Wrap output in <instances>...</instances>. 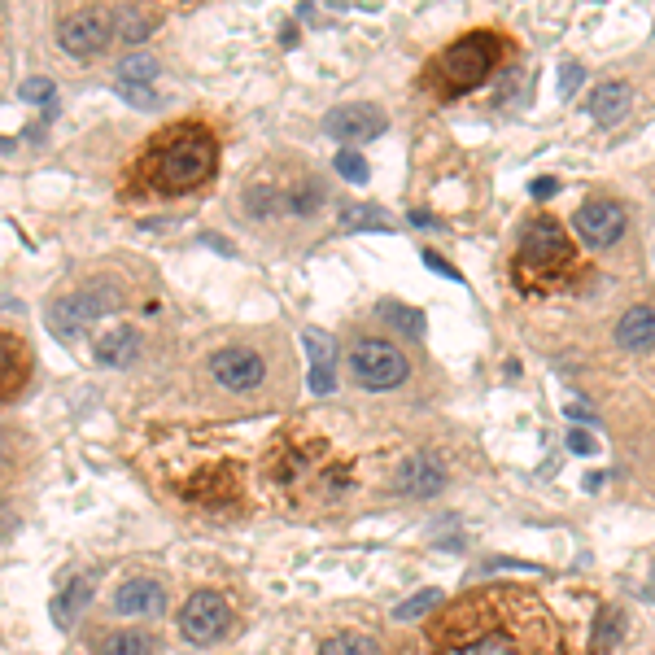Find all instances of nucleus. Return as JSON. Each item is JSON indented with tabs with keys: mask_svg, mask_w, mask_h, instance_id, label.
I'll list each match as a JSON object with an SVG mask.
<instances>
[{
	"mask_svg": "<svg viewBox=\"0 0 655 655\" xmlns=\"http://www.w3.org/2000/svg\"><path fill=\"white\" fill-rule=\"evenodd\" d=\"M428 655H564V634L538 590L481 586L433 616Z\"/></svg>",
	"mask_w": 655,
	"mask_h": 655,
	"instance_id": "f257e3e1",
	"label": "nucleus"
},
{
	"mask_svg": "<svg viewBox=\"0 0 655 655\" xmlns=\"http://www.w3.org/2000/svg\"><path fill=\"white\" fill-rule=\"evenodd\" d=\"M214 162H219V145L206 127H175L171 136L158 140V149L149 153V180L158 193H193L214 175Z\"/></svg>",
	"mask_w": 655,
	"mask_h": 655,
	"instance_id": "f03ea898",
	"label": "nucleus"
},
{
	"mask_svg": "<svg viewBox=\"0 0 655 655\" xmlns=\"http://www.w3.org/2000/svg\"><path fill=\"white\" fill-rule=\"evenodd\" d=\"M498 62H503V40L494 31H472L433 57V66L424 70V83L437 97H463V92L481 88Z\"/></svg>",
	"mask_w": 655,
	"mask_h": 655,
	"instance_id": "7ed1b4c3",
	"label": "nucleus"
},
{
	"mask_svg": "<svg viewBox=\"0 0 655 655\" xmlns=\"http://www.w3.org/2000/svg\"><path fill=\"white\" fill-rule=\"evenodd\" d=\"M573 271V245L555 219H533L520 241V254L511 262V276L520 289H555Z\"/></svg>",
	"mask_w": 655,
	"mask_h": 655,
	"instance_id": "20e7f679",
	"label": "nucleus"
},
{
	"mask_svg": "<svg viewBox=\"0 0 655 655\" xmlns=\"http://www.w3.org/2000/svg\"><path fill=\"white\" fill-rule=\"evenodd\" d=\"M118 302H123L118 289L97 284V289H83V293H70V297H62V302H53L49 306V324H53L57 337L70 341V337H79L88 324H97V319L118 311Z\"/></svg>",
	"mask_w": 655,
	"mask_h": 655,
	"instance_id": "39448f33",
	"label": "nucleus"
},
{
	"mask_svg": "<svg viewBox=\"0 0 655 655\" xmlns=\"http://www.w3.org/2000/svg\"><path fill=\"white\" fill-rule=\"evenodd\" d=\"M350 367H354V376H359L363 389H398L402 380H407V372H411L407 354H402L398 345L376 341V337H363L359 345H354Z\"/></svg>",
	"mask_w": 655,
	"mask_h": 655,
	"instance_id": "423d86ee",
	"label": "nucleus"
},
{
	"mask_svg": "<svg viewBox=\"0 0 655 655\" xmlns=\"http://www.w3.org/2000/svg\"><path fill=\"white\" fill-rule=\"evenodd\" d=\"M228 625H232V607L223 603V594H214V590H197L180 612V629L193 642H201V647L219 642L223 634H228Z\"/></svg>",
	"mask_w": 655,
	"mask_h": 655,
	"instance_id": "0eeeda50",
	"label": "nucleus"
},
{
	"mask_svg": "<svg viewBox=\"0 0 655 655\" xmlns=\"http://www.w3.org/2000/svg\"><path fill=\"white\" fill-rule=\"evenodd\" d=\"M57 40H62V49L70 57H97L105 44L114 40L110 14H97V9H75V14L62 18V27H57Z\"/></svg>",
	"mask_w": 655,
	"mask_h": 655,
	"instance_id": "6e6552de",
	"label": "nucleus"
},
{
	"mask_svg": "<svg viewBox=\"0 0 655 655\" xmlns=\"http://www.w3.org/2000/svg\"><path fill=\"white\" fill-rule=\"evenodd\" d=\"M385 127H389V118L380 114L376 105H341V110H332L324 118V131L332 140H341V145H367V140H376Z\"/></svg>",
	"mask_w": 655,
	"mask_h": 655,
	"instance_id": "1a4fd4ad",
	"label": "nucleus"
},
{
	"mask_svg": "<svg viewBox=\"0 0 655 655\" xmlns=\"http://www.w3.org/2000/svg\"><path fill=\"white\" fill-rule=\"evenodd\" d=\"M577 232L590 249L616 245L625 232V210L616 206V201H586V206L577 210Z\"/></svg>",
	"mask_w": 655,
	"mask_h": 655,
	"instance_id": "9d476101",
	"label": "nucleus"
},
{
	"mask_svg": "<svg viewBox=\"0 0 655 655\" xmlns=\"http://www.w3.org/2000/svg\"><path fill=\"white\" fill-rule=\"evenodd\" d=\"M210 372H214V380H219L223 389H254V385H262V376H267V363H262L254 350H241V345H232V350L214 354Z\"/></svg>",
	"mask_w": 655,
	"mask_h": 655,
	"instance_id": "9b49d317",
	"label": "nucleus"
},
{
	"mask_svg": "<svg viewBox=\"0 0 655 655\" xmlns=\"http://www.w3.org/2000/svg\"><path fill=\"white\" fill-rule=\"evenodd\" d=\"M118 616H162L166 612V586L153 577H131L114 594Z\"/></svg>",
	"mask_w": 655,
	"mask_h": 655,
	"instance_id": "f8f14e48",
	"label": "nucleus"
},
{
	"mask_svg": "<svg viewBox=\"0 0 655 655\" xmlns=\"http://www.w3.org/2000/svg\"><path fill=\"white\" fill-rule=\"evenodd\" d=\"M446 485V463L437 455H411L398 468V494L411 498H433Z\"/></svg>",
	"mask_w": 655,
	"mask_h": 655,
	"instance_id": "ddd939ff",
	"label": "nucleus"
},
{
	"mask_svg": "<svg viewBox=\"0 0 655 655\" xmlns=\"http://www.w3.org/2000/svg\"><path fill=\"white\" fill-rule=\"evenodd\" d=\"M302 345H306V354H311V389L332 393V354H337V345H332V337L319 328H306Z\"/></svg>",
	"mask_w": 655,
	"mask_h": 655,
	"instance_id": "4468645a",
	"label": "nucleus"
},
{
	"mask_svg": "<svg viewBox=\"0 0 655 655\" xmlns=\"http://www.w3.org/2000/svg\"><path fill=\"white\" fill-rule=\"evenodd\" d=\"M92 594H97V581H92V577H75V581H70V586L53 599V625H62V629L75 625L79 612L92 603Z\"/></svg>",
	"mask_w": 655,
	"mask_h": 655,
	"instance_id": "2eb2a0df",
	"label": "nucleus"
},
{
	"mask_svg": "<svg viewBox=\"0 0 655 655\" xmlns=\"http://www.w3.org/2000/svg\"><path fill=\"white\" fill-rule=\"evenodd\" d=\"M616 341L625 350H651L655 345V311L651 306H634L621 324H616Z\"/></svg>",
	"mask_w": 655,
	"mask_h": 655,
	"instance_id": "dca6fc26",
	"label": "nucleus"
},
{
	"mask_svg": "<svg viewBox=\"0 0 655 655\" xmlns=\"http://www.w3.org/2000/svg\"><path fill=\"white\" fill-rule=\"evenodd\" d=\"M625 105H629V88L625 83H599V88L590 92V101H586V110L594 123H616V118L625 114Z\"/></svg>",
	"mask_w": 655,
	"mask_h": 655,
	"instance_id": "f3484780",
	"label": "nucleus"
},
{
	"mask_svg": "<svg viewBox=\"0 0 655 655\" xmlns=\"http://www.w3.org/2000/svg\"><path fill=\"white\" fill-rule=\"evenodd\" d=\"M140 350V337L131 328H114L110 337L97 341V363L101 367H131V359H136Z\"/></svg>",
	"mask_w": 655,
	"mask_h": 655,
	"instance_id": "a211bd4d",
	"label": "nucleus"
},
{
	"mask_svg": "<svg viewBox=\"0 0 655 655\" xmlns=\"http://www.w3.org/2000/svg\"><path fill=\"white\" fill-rule=\"evenodd\" d=\"M27 380V350L14 337H0V398Z\"/></svg>",
	"mask_w": 655,
	"mask_h": 655,
	"instance_id": "6ab92c4d",
	"label": "nucleus"
},
{
	"mask_svg": "<svg viewBox=\"0 0 655 655\" xmlns=\"http://www.w3.org/2000/svg\"><path fill=\"white\" fill-rule=\"evenodd\" d=\"M97 655H153V638L140 629H110L97 642Z\"/></svg>",
	"mask_w": 655,
	"mask_h": 655,
	"instance_id": "aec40b11",
	"label": "nucleus"
},
{
	"mask_svg": "<svg viewBox=\"0 0 655 655\" xmlns=\"http://www.w3.org/2000/svg\"><path fill=\"white\" fill-rule=\"evenodd\" d=\"M158 57H149V53H127L123 62H118V83H123V88H149L153 79H158Z\"/></svg>",
	"mask_w": 655,
	"mask_h": 655,
	"instance_id": "412c9836",
	"label": "nucleus"
},
{
	"mask_svg": "<svg viewBox=\"0 0 655 655\" xmlns=\"http://www.w3.org/2000/svg\"><path fill=\"white\" fill-rule=\"evenodd\" d=\"M110 31H114V40H123V44H140L149 35V18L131 5H118V9H110Z\"/></svg>",
	"mask_w": 655,
	"mask_h": 655,
	"instance_id": "4be33fe9",
	"label": "nucleus"
},
{
	"mask_svg": "<svg viewBox=\"0 0 655 655\" xmlns=\"http://www.w3.org/2000/svg\"><path fill=\"white\" fill-rule=\"evenodd\" d=\"M319 655H380V647L367 634H337L319 647Z\"/></svg>",
	"mask_w": 655,
	"mask_h": 655,
	"instance_id": "5701e85b",
	"label": "nucleus"
},
{
	"mask_svg": "<svg viewBox=\"0 0 655 655\" xmlns=\"http://www.w3.org/2000/svg\"><path fill=\"white\" fill-rule=\"evenodd\" d=\"M341 228H345V232H359V228L389 232V219H385V210H376V206H354V210L341 214Z\"/></svg>",
	"mask_w": 655,
	"mask_h": 655,
	"instance_id": "b1692460",
	"label": "nucleus"
},
{
	"mask_svg": "<svg viewBox=\"0 0 655 655\" xmlns=\"http://www.w3.org/2000/svg\"><path fill=\"white\" fill-rule=\"evenodd\" d=\"M380 315H389V324L402 328L407 337H424V315L420 311H407V306H398V302H380Z\"/></svg>",
	"mask_w": 655,
	"mask_h": 655,
	"instance_id": "393cba45",
	"label": "nucleus"
},
{
	"mask_svg": "<svg viewBox=\"0 0 655 655\" xmlns=\"http://www.w3.org/2000/svg\"><path fill=\"white\" fill-rule=\"evenodd\" d=\"M616 638H621V612H612V607H599V616H594V647L607 651Z\"/></svg>",
	"mask_w": 655,
	"mask_h": 655,
	"instance_id": "a878e982",
	"label": "nucleus"
},
{
	"mask_svg": "<svg viewBox=\"0 0 655 655\" xmlns=\"http://www.w3.org/2000/svg\"><path fill=\"white\" fill-rule=\"evenodd\" d=\"M437 603H442V590H420V594H415V599H407V603H402V607H398V612H393V616H398V621H415V616L433 612Z\"/></svg>",
	"mask_w": 655,
	"mask_h": 655,
	"instance_id": "bb28decb",
	"label": "nucleus"
},
{
	"mask_svg": "<svg viewBox=\"0 0 655 655\" xmlns=\"http://www.w3.org/2000/svg\"><path fill=\"white\" fill-rule=\"evenodd\" d=\"M337 175L341 180H350V184H367V162L354 149H341L337 153Z\"/></svg>",
	"mask_w": 655,
	"mask_h": 655,
	"instance_id": "cd10ccee",
	"label": "nucleus"
},
{
	"mask_svg": "<svg viewBox=\"0 0 655 655\" xmlns=\"http://www.w3.org/2000/svg\"><path fill=\"white\" fill-rule=\"evenodd\" d=\"M53 97H57V83H53V79H27V83H22V101L49 105Z\"/></svg>",
	"mask_w": 655,
	"mask_h": 655,
	"instance_id": "c85d7f7f",
	"label": "nucleus"
},
{
	"mask_svg": "<svg viewBox=\"0 0 655 655\" xmlns=\"http://www.w3.org/2000/svg\"><path fill=\"white\" fill-rule=\"evenodd\" d=\"M577 83H581V66H577V62H568L564 70H559V97H573Z\"/></svg>",
	"mask_w": 655,
	"mask_h": 655,
	"instance_id": "c756f323",
	"label": "nucleus"
},
{
	"mask_svg": "<svg viewBox=\"0 0 655 655\" xmlns=\"http://www.w3.org/2000/svg\"><path fill=\"white\" fill-rule=\"evenodd\" d=\"M568 450H577V455H594V437L586 433V428H573V433H568Z\"/></svg>",
	"mask_w": 655,
	"mask_h": 655,
	"instance_id": "7c9ffc66",
	"label": "nucleus"
},
{
	"mask_svg": "<svg viewBox=\"0 0 655 655\" xmlns=\"http://www.w3.org/2000/svg\"><path fill=\"white\" fill-rule=\"evenodd\" d=\"M118 92H123L131 105H145V110H153V105H158V97H153L149 88H123V83H118Z\"/></svg>",
	"mask_w": 655,
	"mask_h": 655,
	"instance_id": "2f4dec72",
	"label": "nucleus"
},
{
	"mask_svg": "<svg viewBox=\"0 0 655 655\" xmlns=\"http://www.w3.org/2000/svg\"><path fill=\"white\" fill-rule=\"evenodd\" d=\"M424 262H428V267H433V271H437V276H450V280H463V276H459V271H455V267H450V262H446V258H437V254H424Z\"/></svg>",
	"mask_w": 655,
	"mask_h": 655,
	"instance_id": "473e14b6",
	"label": "nucleus"
},
{
	"mask_svg": "<svg viewBox=\"0 0 655 655\" xmlns=\"http://www.w3.org/2000/svg\"><path fill=\"white\" fill-rule=\"evenodd\" d=\"M555 188H559L555 180H533V184H529V193H533V197H538V201H542V197H551V193H555Z\"/></svg>",
	"mask_w": 655,
	"mask_h": 655,
	"instance_id": "72a5a7b5",
	"label": "nucleus"
},
{
	"mask_svg": "<svg viewBox=\"0 0 655 655\" xmlns=\"http://www.w3.org/2000/svg\"><path fill=\"white\" fill-rule=\"evenodd\" d=\"M5 459H14V450H9V437H5V428H0V468H5Z\"/></svg>",
	"mask_w": 655,
	"mask_h": 655,
	"instance_id": "f704fd0d",
	"label": "nucleus"
},
{
	"mask_svg": "<svg viewBox=\"0 0 655 655\" xmlns=\"http://www.w3.org/2000/svg\"><path fill=\"white\" fill-rule=\"evenodd\" d=\"M411 223H420V228H437V219H428L424 210H420V214H411Z\"/></svg>",
	"mask_w": 655,
	"mask_h": 655,
	"instance_id": "c9c22d12",
	"label": "nucleus"
},
{
	"mask_svg": "<svg viewBox=\"0 0 655 655\" xmlns=\"http://www.w3.org/2000/svg\"><path fill=\"white\" fill-rule=\"evenodd\" d=\"M5 149H9V140H5V136H0V153H5Z\"/></svg>",
	"mask_w": 655,
	"mask_h": 655,
	"instance_id": "e433bc0d",
	"label": "nucleus"
}]
</instances>
